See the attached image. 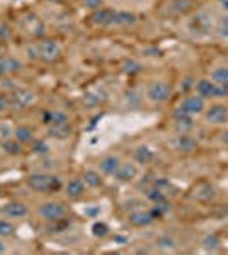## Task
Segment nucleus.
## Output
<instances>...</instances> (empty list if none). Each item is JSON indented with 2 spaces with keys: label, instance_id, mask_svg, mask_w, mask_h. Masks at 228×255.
Here are the masks:
<instances>
[{
  "label": "nucleus",
  "instance_id": "32",
  "mask_svg": "<svg viewBox=\"0 0 228 255\" xmlns=\"http://www.w3.org/2000/svg\"><path fill=\"white\" fill-rule=\"evenodd\" d=\"M31 150H32V153L41 155V157H46L49 153V145L44 141V139H34L31 145Z\"/></svg>",
  "mask_w": 228,
  "mask_h": 255
},
{
  "label": "nucleus",
  "instance_id": "18",
  "mask_svg": "<svg viewBox=\"0 0 228 255\" xmlns=\"http://www.w3.org/2000/svg\"><path fill=\"white\" fill-rule=\"evenodd\" d=\"M215 187L211 186L208 182H201L198 184L196 187H194V192H193V197L198 201H201V203H210V201L215 199Z\"/></svg>",
  "mask_w": 228,
  "mask_h": 255
},
{
  "label": "nucleus",
  "instance_id": "26",
  "mask_svg": "<svg viewBox=\"0 0 228 255\" xmlns=\"http://www.w3.org/2000/svg\"><path fill=\"white\" fill-rule=\"evenodd\" d=\"M211 80L215 84L222 85V87H228V68L227 67H218L211 72Z\"/></svg>",
  "mask_w": 228,
  "mask_h": 255
},
{
  "label": "nucleus",
  "instance_id": "17",
  "mask_svg": "<svg viewBox=\"0 0 228 255\" xmlns=\"http://www.w3.org/2000/svg\"><path fill=\"white\" fill-rule=\"evenodd\" d=\"M194 9L193 0H171L167 3V15H181L188 14Z\"/></svg>",
  "mask_w": 228,
  "mask_h": 255
},
{
  "label": "nucleus",
  "instance_id": "35",
  "mask_svg": "<svg viewBox=\"0 0 228 255\" xmlns=\"http://www.w3.org/2000/svg\"><path fill=\"white\" fill-rule=\"evenodd\" d=\"M123 70L126 73H140L143 70V67L138 63V61H131L130 60V61H126V63H124V68Z\"/></svg>",
  "mask_w": 228,
  "mask_h": 255
},
{
  "label": "nucleus",
  "instance_id": "23",
  "mask_svg": "<svg viewBox=\"0 0 228 255\" xmlns=\"http://www.w3.org/2000/svg\"><path fill=\"white\" fill-rule=\"evenodd\" d=\"M174 128L179 133H189L194 128V119L193 116H186V114H174Z\"/></svg>",
  "mask_w": 228,
  "mask_h": 255
},
{
  "label": "nucleus",
  "instance_id": "10",
  "mask_svg": "<svg viewBox=\"0 0 228 255\" xmlns=\"http://www.w3.org/2000/svg\"><path fill=\"white\" fill-rule=\"evenodd\" d=\"M128 221L136 228H145L155 221V216H153L152 209H136L128 215Z\"/></svg>",
  "mask_w": 228,
  "mask_h": 255
},
{
  "label": "nucleus",
  "instance_id": "42",
  "mask_svg": "<svg viewBox=\"0 0 228 255\" xmlns=\"http://www.w3.org/2000/svg\"><path fill=\"white\" fill-rule=\"evenodd\" d=\"M222 139H223V143H225V145L228 146V131H225V133H223Z\"/></svg>",
  "mask_w": 228,
  "mask_h": 255
},
{
  "label": "nucleus",
  "instance_id": "44",
  "mask_svg": "<svg viewBox=\"0 0 228 255\" xmlns=\"http://www.w3.org/2000/svg\"><path fill=\"white\" fill-rule=\"evenodd\" d=\"M51 2H58V0H51Z\"/></svg>",
  "mask_w": 228,
  "mask_h": 255
},
{
  "label": "nucleus",
  "instance_id": "33",
  "mask_svg": "<svg viewBox=\"0 0 228 255\" xmlns=\"http://www.w3.org/2000/svg\"><path fill=\"white\" fill-rule=\"evenodd\" d=\"M90 230H92V235L97 238H106L109 235V226H107L104 221H95Z\"/></svg>",
  "mask_w": 228,
  "mask_h": 255
},
{
  "label": "nucleus",
  "instance_id": "45",
  "mask_svg": "<svg viewBox=\"0 0 228 255\" xmlns=\"http://www.w3.org/2000/svg\"><path fill=\"white\" fill-rule=\"evenodd\" d=\"M0 118H2V113H0Z\"/></svg>",
  "mask_w": 228,
  "mask_h": 255
},
{
  "label": "nucleus",
  "instance_id": "5",
  "mask_svg": "<svg viewBox=\"0 0 228 255\" xmlns=\"http://www.w3.org/2000/svg\"><path fill=\"white\" fill-rule=\"evenodd\" d=\"M38 49V60L46 61V63H53L60 58L61 55V46L56 43L55 39H43L36 44Z\"/></svg>",
  "mask_w": 228,
  "mask_h": 255
},
{
  "label": "nucleus",
  "instance_id": "34",
  "mask_svg": "<svg viewBox=\"0 0 228 255\" xmlns=\"http://www.w3.org/2000/svg\"><path fill=\"white\" fill-rule=\"evenodd\" d=\"M157 247L159 249H164V250H171L176 247V240L169 235H164V237H159L157 238Z\"/></svg>",
  "mask_w": 228,
  "mask_h": 255
},
{
  "label": "nucleus",
  "instance_id": "24",
  "mask_svg": "<svg viewBox=\"0 0 228 255\" xmlns=\"http://www.w3.org/2000/svg\"><path fill=\"white\" fill-rule=\"evenodd\" d=\"M43 121H44V125H48V126L60 125V123H68V114L60 109H51L43 114Z\"/></svg>",
  "mask_w": 228,
  "mask_h": 255
},
{
  "label": "nucleus",
  "instance_id": "14",
  "mask_svg": "<svg viewBox=\"0 0 228 255\" xmlns=\"http://www.w3.org/2000/svg\"><path fill=\"white\" fill-rule=\"evenodd\" d=\"M191 29L196 34H208L211 31V19L205 12H198L196 15H193L191 19Z\"/></svg>",
  "mask_w": 228,
  "mask_h": 255
},
{
  "label": "nucleus",
  "instance_id": "16",
  "mask_svg": "<svg viewBox=\"0 0 228 255\" xmlns=\"http://www.w3.org/2000/svg\"><path fill=\"white\" fill-rule=\"evenodd\" d=\"M119 165H121V158L118 155H106L99 162V170L102 175H114Z\"/></svg>",
  "mask_w": 228,
  "mask_h": 255
},
{
  "label": "nucleus",
  "instance_id": "41",
  "mask_svg": "<svg viewBox=\"0 0 228 255\" xmlns=\"http://www.w3.org/2000/svg\"><path fill=\"white\" fill-rule=\"evenodd\" d=\"M7 250V247H5V244L2 242V238H0V254H3Z\"/></svg>",
  "mask_w": 228,
  "mask_h": 255
},
{
  "label": "nucleus",
  "instance_id": "7",
  "mask_svg": "<svg viewBox=\"0 0 228 255\" xmlns=\"http://www.w3.org/2000/svg\"><path fill=\"white\" fill-rule=\"evenodd\" d=\"M172 96V87L164 80H157V82H152L147 89V97L150 99L152 102H165L169 101Z\"/></svg>",
  "mask_w": 228,
  "mask_h": 255
},
{
  "label": "nucleus",
  "instance_id": "20",
  "mask_svg": "<svg viewBox=\"0 0 228 255\" xmlns=\"http://www.w3.org/2000/svg\"><path fill=\"white\" fill-rule=\"evenodd\" d=\"M133 158L140 165H150L153 160H155V151H153L152 148H148L147 145L136 146L133 151Z\"/></svg>",
  "mask_w": 228,
  "mask_h": 255
},
{
  "label": "nucleus",
  "instance_id": "13",
  "mask_svg": "<svg viewBox=\"0 0 228 255\" xmlns=\"http://www.w3.org/2000/svg\"><path fill=\"white\" fill-rule=\"evenodd\" d=\"M85 191H87L85 182L82 179H78V177H75V179H70L68 182L65 184V194H67V197H70V199H73V201L84 197Z\"/></svg>",
  "mask_w": 228,
  "mask_h": 255
},
{
  "label": "nucleus",
  "instance_id": "22",
  "mask_svg": "<svg viewBox=\"0 0 228 255\" xmlns=\"http://www.w3.org/2000/svg\"><path fill=\"white\" fill-rule=\"evenodd\" d=\"M82 180H84L85 186L90 189H99V187H102V184H104L101 170H94V168H87V170H84Z\"/></svg>",
  "mask_w": 228,
  "mask_h": 255
},
{
  "label": "nucleus",
  "instance_id": "38",
  "mask_svg": "<svg viewBox=\"0 0 228 255\" xmlns=\"http://www.w3.org/2000/svg\"><path fill=\"white\" fill-rule=\"evenodd\" d=\"M9 75V63H7V56H0V77Z\"/></svg>",
  "mask_w": 228,
  "mask_h": 255
},
{
  "label": "nucleus",
  "instance_id": "8",
  "mask_svg": "<svg viewBox=\"0 0 228 255\" xmlns=\"http://www.w3.org/2000/svg\"><path fill=\"white\" fill-rule=\"evenodd\" d=\"M0 215L9 220H22L29 215V208L22 201H10L0 208Z\"/></svg>",
  "mask_w": 228,
  "mask_h": 255
},
{
  "label": "nucleus",
  "instance_id": "37",
  "mask_svg": "<svg viewBox=\"0 0 228 255\" xmlns=\"http://www.w3.org/2000/svg\"><path fill=\"white\" fill-rule=\"evenodd\" d=\"M82 5L87 7V9L97 10V9H102V5H104V0H82Z\"/></svg>",
  "mask_w": 228,
  "mask_h": 255
},
{
  "label": "nucleus",
  "instance_id": "43",
  "mask_svg": "<svg viewBox=\"0 0 228 255\" xmlns=\"http://www.w3.org/2000/svg\"><path fill=\"white\" fill-rule=\"evenodd\" d=\"M0 56H2V46H0Z\"/></svg>",
  "mask_w": 228,
  "mask_h": 255
},
{
  "label": "nucleus",
  "instance_id": "21",
  "mask_svg": "<svg viewBox=\"0 0 228 255\" xmlns=\"http://www.w3.org/2000/svg\"><path fill=\"white\" fill-rule=\"evenodd\" d=\"M72 126L70 123H60V125H49L48 126V136L55 139H68L72 136Z\"/></svg>",
  "mask_w": 228,
  "mask_h": 255
},
{
  "label": "nucleus",
  "instance_id": "4",
  "mask_svg": "<svg viewBox=\"0 0 228 255\" xmlns=\"http://www.w3.org/2000/svg\"><path fill=\"white\" fill-rule=\"evenodd\" d=\"M206 109V102L200 94L198 96H188L186 99H182V102L179 104L176 113L177 114H186V116H198V114L205 113Z\"/></svg>",
  "mask_w": 228,
  "mask_h": 255
},
{
  "label": "nucleus",
  "instance_id": "40",
  "mask_svg": "<svg viewBox=\"0 0 228 255\" xmlns=\"http://www.w3.org/2000/svg\"><path fill=\"white\" fill-rule=\"evenodd\" d=\"M9 109V96H0V113Z\"/></svg>",
  "mask_w": 228,
  "mask_h": 255
},
{
  "label": "nucleus",
  "instance_id": "30",
  "mask_svg": "<svg viewBox=\"0 0 228 255\" xmlns=\"http://www.w3.org/2000/svg\"><path fill=\"white\" fill-rule=\"evenodd\" d=\"M220 245H222V240H220V237L215 235V233H210V235H206L205 240H203V247H205L206 250H210V252H215V250H218Z\"/></svg>",
  "mask_w": 228,
  "mask_h": 255
},
{
  "label": "nucleus",
  "instance_id": "25",
  "mask_svg": "<svg viewBox=\"0 0 228 255\" xmlns=\"http://www.w3.org/2000/svg\"><path fill=\"white\" fill-rule=\"evenodd\" d=\"M14 138L22 143V145H27V143L34 141V133H32V129L27 126H17L14 131Z\"/></svg>",
  "mask_w": 228,
  "mask_h": 255
},
{
  "label": "nucleus",
  "instance_id": "19",
  "mask_svg": "<svg viewBox=\"0 0 228 255\" xmlns=\"http://www.w3.org/2000/svg\"><path fill=\"white\" fill-rule=\"evenodd\" d=\"M135 22H136V15L133 12L116 10L113 22H111V27H128V26H133Z\"/></svg>",
  "mask_w": 228,
  "mask_h": 255
},
{
  "label": "nucleus",
  "instance_id": "1",
  "mask_svg": "<svg viewBox=\"0 0 228 255\" xmlns=\"http://www.w3.org/2000/svg\"><path fill=\"white\" fill-rule=\"evenodd\" d=\"M26 186L31 191L39 192V194H51V192H58L63 187V180L58 175L39 172V174H29L26 177Z\"/></svg>",
  "mask_w": 228,
  "mask_h": 255
},
{
  "label": "nucleus",
  "instance_id": "31",
  "mask_svg": "<svg viewBox=\"0 0 228 255\" xmlns=\"http://www.w3.org/2000/svg\"><path fill=\"white\" fill-rule=\"evenodd\" d=\"M169 211H171V203H169V201L155 203V204H153V208H152V213H153V216H155V220H159V218H164Z\"/></svg>",
  "mask_w": 228,
  "mask_h": 255
},
{
  "label": "nucleus",
  "instance_id": "3",
  "mask_svg": "<svg viewBox=\"0 0 228 255\" xmlns=\"http://www.w3.org/2000/svg\"><path fill=\"white\" fill-rule=\"evenodd\" d=\"M34 92L29 89H15L9 94V109L12 111H22L29 108L34 102Z\"/></svg>",
  "mask_w": 228,
  "mask_h": 255
},
{
  "label": "nucleus",
  "instance_id": "11",
  "mask_svg": "<svg viewBox=\"0 0 228 255\" xmlns=\"http://www.w3.org/2000/svg\"><path fill=\"white\" fill-rule=\"evenodd\" d=\"M114 12L113 9H97L94 10V14H90L89 22L92 24L95 27H111V22H113L114 17Z\"/></svg>",
  "mask_w": 228,
  "mask_h": 255
},
{
  "label": "nucleus",
  "instance_id": "29",
  "mask_svg": "<svg viewBox=\"0 0 228 255\" xmlns=\"http://www.w3.org/2000/svg\"><path fill=\"white\" fill-rule=\"evenodd\" d=\"M2 148L5 153L9 155H20L22 153V143L17 141V139H5V141L2 143Z\"/></svg>",
  "mask_w": 228,
  "mask_h": 255
},
{
  "label": "nucleus",
  "instance_id": "36",
  "mask_svg": "<svg viewBox=\"0 0 228 255\" xmlns=\"http://www.w3.org/2000/svg\"><path fill=\"white\" fill-rule=\"evenodd\" d=\"M217 31H218V36H220V38H225V39H228V17H225V19L220 20V24H218Z\"/></svg>",
  "mask_w": 228,
  "mask_h": 255
},
{
  "label": "nucleus",
  "instance_id": "6",
  "mask_svg": "<svg viewBox=\"0 0 228 255\" xmlns=\"http://www.w3.org/2000/svg\"><path fill=\"white\" fill-rule=\"evenodd\" d=\"M198 94L203 99H222V97H228V87H222V85L215 84L213 80L203 79L198 82L196 85Z\"/></svg>",
  "mask_w": 228,
  "mask_h": 255
},
{
  "label": "nucleus",
  "instance_id": "9",
  "mask_svg": "<svg viewBox=\"0 0 228 255\" xmlns=\"http://www.w3.org/2000/svg\"><path fill=\"white\" fill-rule=\"evenodd\" d=\"M205 116L210 125L220 126L228 121V108L223 104H213V106H210V109H206Z\"/></svg>",
  "mask_w": 228,
  "mask_h": 255
},
{
  "label": "nucleus",
  "instance_id": "12",
  "mask_svg": "<svg viewBox=\"0 0 228 255\" xmlns=\"http://www.w3.org/2000/svg\"><path fill=\"white\" fill-rule=\"evenodd\" d=\"M172 145L177 151H181V153H193L198 148V141H196V138H193L189 133H181L179 136H176Z\"/></svg>",
  "mask_w": 228,
  "mask_h": 255
},
{
  "label": "nucleus",
  "instance_id": "2",
  "mask_svg": "<svg viewBox=\"0 0 228 255\" xmlns=\"http://www.w3.org/2000/svg\"><path fill=\"white\" fill-rule=\"evenodd\" d=\"M38 216L46 223H60L68 216V208L61 201H46V203L39 204Z\"/></svg>",
  "mask_w": 228,
  "mask_h": 255
},
{
  "label": "nucleus",
  "instance_id": "39",
  "mask_svg": "<svg viewBox=\"0 0 228 255\" xmlns=\"http://www.w3.org/2000/svg\"><path fill=\"white\" fill-rule=\"evenodd\" d=\"M26 53H27L29 60H38V49H36V44H34V46H27Z\"/></svg>",
  "mask_w": 228,
  "mask_h": 255
},
{
  "label": "nucleus",
  "instance_id": "27",
  "mask_svg": "<svg viewBox=\"0 0 228 255\" xmlns=\"http://www.w3.org/2000/svg\"><path fill=\"white\" fill-rule=\"evenodd\" d=\"M145 194H147L148 201H152V204L162 203V201H167V194H165V191H164V189H160V187H157V186L148 187L147 191H145Z\"/></svg>",
  "mask_w": 228,
  "mask_h": 255
},
{
  "label": "nucleus",
  "instance_id": "15",
  "mask_svg": "<svg viewBox=\"0 0 228 255\" xmlns=\"http://www.w3.org/2000/svg\"><path fill=\"white\" fill-rule=\"evenodd\" d=\"M136 175H138V168L133 162H121V165L118 167L114 174V179L118 182H131Z\"/></svg>",
  "mask_w": 228,
  "mask_h": 255
},
{
  "label": "nucleus",
  "instance_id": "28",
  "mask_svg": "<svg viewBox=\"0 0 228 255\" xmlns=\"http://www.w3.org/2000/svg\"><path fill=\"white\" fill-rule=\"evenodd\" d=\"M15 232H17V226H15L12 221L7 218V220H0V238H12L15 237Z\"/></svg>",
  "mask_w": 228,
  "mask_h": 255
}]
</instances>
